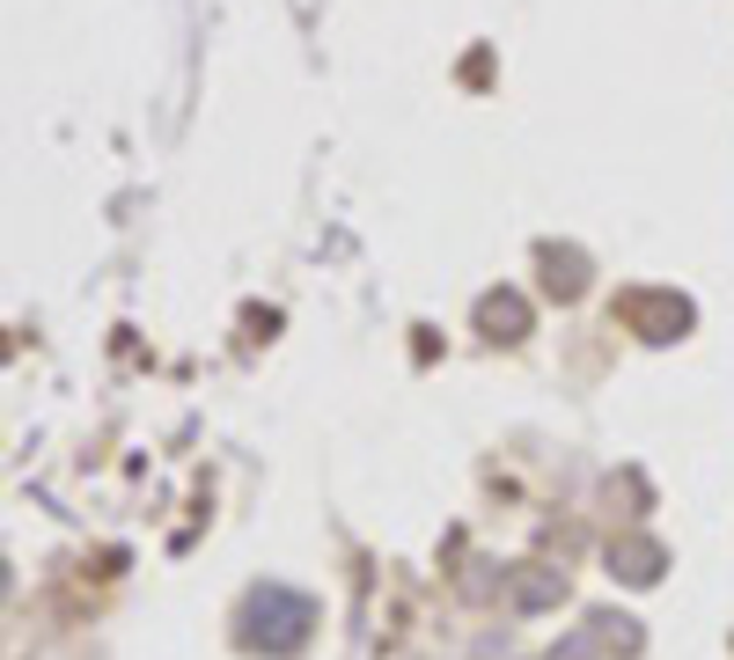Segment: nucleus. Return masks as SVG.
<instances>
[{"label": "nucleus", "mask_w": 734, "mask_h": 660, "mask_svg": "<svg viewBox=\"0 0 734 660\" xmlns=\"http://www.w3.org/2000/svg\"><path fill=\"white\" fill-rule=\"evenodd\" d=\"M485 331H492V338H521V301H514V293L485 301Z\"/></svg>", "instance_id": "obj_2"}, {"label": "nucleus", "mask_w": 734, "mask_h": 660, "mask_svg": "<svg viewBox=\"0 0 734 660\" xmlns=\"http://www.w3.org/2000/svg\"><path fill=\"white\" fill-rule=\"evenodd\" d=\"M624 309H632V316L646 323V338H676V331L690 323V309H684V301H624Z\"/></svg>", "instance_id": "obj_1"}]
</instances>
